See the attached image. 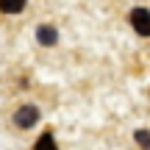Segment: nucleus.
<instances>
[{"mask_svg":"<svg viewBox=\"0 0 150 150\" xmlns=\"http://www.w3.org/2000/svg\"><path fill=\"white\" fill-rule=\"evenodd\" d=\"M128 22H131V28H134L139 36H150V11H147V8H142V6L131 8Z\"/></svg>","mask_w":150,"mask_h":150,"instance_id":"nucleus-1","label":"nucleus"},{"mask_svg":"<svg viewBox=\"0 0 150 150\" xmlns=\"http://www.w3.org/2000/svg\"><path fill=\"white\" fill-rule=\"evenodd\" d=\"M36 120H39V108L36 106H20L14 111V125L17 128H33V125H36Z\"/></svg>","mask_w":150,"mask_h":150,"instance_id":"nucleus-2","label":"nucleus"},{"mask_svg":"<svg viewBox=\"0 0 150 150\" xmlns=\"http://www.w3.org/2000/svg\"><path fill=\"white\" fill-rule=\"evenodd\" d=\"M36 39H39V45H45V47H53V45L59 42V31H56L53 25H39L36 28Z\"/></svg>","mask_w":150,"mask_h":150,"instance_id":"nucleus-3","label":"nucleus"},{"mask_svg":"<svg viewBox=\"0 0 150 150\" xmlns=\"http://www.w3.org/2000/svg\"><path fill=\"white\" fill-rule=\"evenodd\" d=\"M28 0H0V14H20Z\"/></svg>","mask_w":150,"mask_h":150,"instance_id":"nucleus-4","label":"nucleus"},{"mask_svg":"<svg viewBox=\"0 0 150 150\" xmlns=\"http://www.w3.org/2000/svg\"><path fill=\"white\" fill-rule=\"evenodd\" d=\"M33 150H59V145H56L53 134H50V131H45V134H42V136L36 139V145H33Z\"/></svg>","mask_w":150,"mask_h":150,"instance_id":"nucleus-5","label":"nucleus"},{"mask_svg":"<svg viewBox=\"0 0 150 150\" xmlns=\"http://www.w3.org/2000/svg\"><path fill=\"white\" fill-rule=\"evenodd\" d=\"M134 139H136V145H139L142 150H150V131H145V128H139L134 134Z\"/></svg>","mask_w":150,"mask_h":150,"instance_id":"nucleus-6","label":"nucleus"}]
</instances>
